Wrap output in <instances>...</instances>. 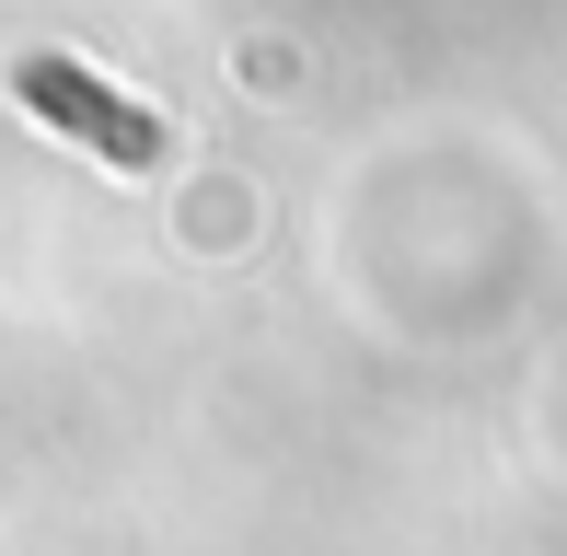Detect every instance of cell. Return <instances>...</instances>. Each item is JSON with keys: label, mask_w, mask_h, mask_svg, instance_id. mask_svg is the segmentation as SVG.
Masks as SVG:
<instances>
[{"label": "cell", "mask_w": 567, "mask_h": 556, "mask_svg": "<svg viewBox=\"0 0 567 556\" xmlns=\"http://www.w3.org/2000/svg\"><path fill=\"white\" fill-rule=\"evenodd\" d=\"M23 105H47L82 151H105V163H151L163 151V128H151V105H127V93L82 82L70 59H23Z\"/></svg>", "instance_id": "cell-1"}]
</instances>
